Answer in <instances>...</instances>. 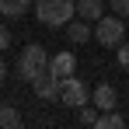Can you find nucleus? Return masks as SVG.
<instances>
[{
    "label": "nucleus",
    "mask_w": 129,
    "mask_h": 129,
    "mask_svg": "<svg viewBox=\"0 0 129 129\" xmlns=\"http://www.w3.org/2000/svg\"><path fill=\"white\" fill-rule=\"evenodd\" d=\"M77 14V4L73 0H39L35 4V18L45 28H66Z\"/></svg>",
    "instance_id": "1"
},
{
    "label": "nucleus",
    "mask_w": 129,
    "mask_h": 129,
    "mask_svg": "<svg viewBox=\"0 0 129 129\" xmlns=\"http://www.w3.org/2000/svg\"><path fill=\"white\" fill-rule=\"evenodd\" d=\"M42 70H49V52H45L42 45H24L21 56H18V77L31 84Z\"/></svg>",
    "instance_id": "2"
},
{
    "label": "nucleus",
    "mask_w": 129,
    "mask_h": 129,
    "mask_svg": "<svg viewBox=\"0 0 129 129\" xmlns=\"http://www.w3.org/2000/svg\"><path fill=\"white\" fill-rule=\"evenodd\" d=\"M94 39L98 45H105V49H119V45L126 42V21L115 14V18H98L94 21Z\"/></svg>",
    "instance_id": "3"
},
{
    "label": "nucleus",
    "mask_w": 129,
    "mask_h": 129,
    "mask_svg": "<svg viewBox=\"0 0 129 129\" xmlns=\"http://www.w3.org/2000/svg\"><path fill=\"white\" fill-rule=\"evenodd\" d=\"M59 101H63L66 108H84L87 101H91V87H87L84 80H77V77H66L63 87H59Z\"/></svg>",
    "instance_id": "4"
},
{
    "label": "nucleus",
    "mask_w": 129,
    "mask_h": 129,
    "mask_svg": "<svg viewBox=\"0 0 129 129\" xmlns=\"http://www.w3.org/2000/svg\"><path fill=\"white\" fill-rule=\"evenodd\" d=\"M73 70H77V56H73L70 49H63V52H56V56H49V73H56L59 80H66V77H73Z\"/></svg>",
    "instance_id": "5"
},
{
    "label": "nucleus",
    "mask_w": 129,
    "mask_h": 129,
    "mask_svg": "<svg viewBox=\"0 0 129 129\" xmlns=\"http://www.w3.org/2000/svg\"><path fill=\"white\" fill-rule=\"evenodd\" d=\"M31 87H35V94H39V98H59V87H63V80H59L56 73L42 70V73L31 80Z\"/></svg>",
    "instance_id": "6"
},
{
    "label": "nucleus",
    "mask_w": 129,
    "mask_h": 129,
    "mask_svg": "<svg viewBox=\"0 0 129 129\" xmlns=\"http://www.w3.org/2000/svg\"><path fill=\"white\" fill-rule=\"evenodd\" d=\"M91 101L98 105V112H112V108H119V91L112 84H98L91 91Z\"/></svg>",
    "instance_id": "7"
},
{
    "label": "nucleus",
    "mask_w": 129,
    "mask_h": 129,
    "mask_svg": "<svg viewBox=\"0 0 129 129\" xmlns=\"http://www.w3.org/2000/svg\"><path fill=\"white\" fill-rule=\"evenodd\" d=\"M77 14H80L84 21L105 18V0H77Z\"/></svg>",
    "instance_id": "8"
},
{
    "label": "nucleus",
    "mask_w": 129,
    "mask_h": 129,
    "mask_svg": "<svg viewBox=\"0 0 129 129\" xmlns=\"http://www.w3.org/2000/svg\"><path fill=\"white\" fill-rule=\"evenodd\" d=\"M91 35H94V31H91V24H87V21H70V24H66V39L77 42V45L91 42Z\"/></svg>",
    "instance_id": "9"
},
{
    "label": "nucleus",
    "mask_w": 129,
    "mask_h": 129,
    "mask_svg": "<svg viewBox=\"0 0 129 129\" xmlns=\"http://www.w3.org/2000/svg\"><path fill=\"white\" fill-rule=\"evenodd\" d=\"M31 11V0H0V14L4 18H24Z\"/></svg>",
    "instance_id": "10"
},
{
    "label": "nucleus",
    "mask_w": 129,
    "mask_h": 129,
    "mask_svg": "<svg viewBox=\"0 0 129 129\" xmlns=\"http://www.w3.org/2000/svg\"><path fill=\"white\" fill-rule=\"evenodd\" d=\"M21 126V112L14 105H0V129H18Z\"/></svg>",
    "instance_id": "11"
},
{
    "label": "nucleus",
    "mask_w": 129,
    "mask_h": 129,
    "mask_svg": "<svg viewBox=\"0 0 129 129\" xmlns=\"http://www.w3.org/2000/svg\"><path fill=\"white\" fill-rule=\"evenodd\" d=\"M122 126H126V119H122L115 108H112V112H105V115L98 119V129H122Z\"/></svg>",
    "instance_id": "12"
},
{
    "label": "nucleus",
    "mask_w": 129,
    "mask_h": 129,
    "mask_svg": "<svg viewBox=\"0 0 129 129\" xmlns=\"http://www.w3.org/2000/svg\"><path fill=\"white\" fill-rule=\"evenodd\" d=\"M98 119H101V115H98V105H94V101H87V105L80 108V122H84V126H94V129H98Z\"/></svg>",
    "instance_id": "13"
},
{
    "label": "nucleus",
    "mask_w": 129,
    "mask_h": 129,
    "mask_svg": "<svg viewBox=\"0 0 129 129\" xmlns=\"http://www.w3.org/2000/svg\"><path fill=\"white\" fill-rule=\"evenodd\" d=\"M115 59H119V66H122V70H129V42H122L119 49H115Z\"/></svg>",
    "instance_id": "14"
},
{
    "label": "nucleus",
    "mask_w": 129,
    "mask_h": 129,
    "mask_svg": "<svg viewBox=\"0 0 129 129\" xmlns=\"http://www.w3.org/2000/svg\"><path fill=\"white\" fill-rule=\"evenodd\" d=\"M108 4H112V11H115L119 18H126V14H129V0H108Z\"/></svg>",
    "instance_id": "15"
},
{
    "label": "nucleus",
    "mask_w": 129,
    "mask_h": 129,
    "mask_svg": "<svg viewBox=\"0 0 129 129\" xmlns=\"http://www.w3.org/2000/svg\"><path fill=\"white\" fill-rule=\"evenodd\" d=\"M4 49H11V31L0 24V52H4Z\"/></svg>",
    "instance_id": "16"
},
{
    "label": "nucleus",
    "mask_w": 129,
    "mask_h": 129,
    "mask_svg": "<svg viewBox=\"0 0 129 129\" xmlns=\"http://www.w3.org/2000/svg\"><path fill=\"white\" fill-rule=\"evenodd\" d=\"M7 77V63H4V56H0V80Z\"/></svg>",
    "instance_id": "17"
}]
</instances>
